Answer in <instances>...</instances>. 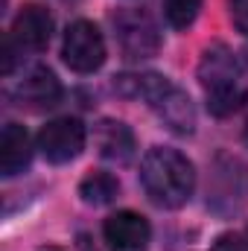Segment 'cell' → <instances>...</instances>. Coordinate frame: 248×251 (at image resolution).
<instances>
[{
	"label": "cell",
	"mask_w": 248,
	"mask_h": 251,
	"mask_svg": "<svg viewBox=\"0 0 248 251\" xmlns=\"http://www.w3.org/2000/svg\"><path fill=\"white\" fill-rule=\"evenodd\" d=\"M114 91L123 97L146 100V105L161 117V123L175 134L196 131V108L175 82H170L161 73H123L114 79Z\"/></svg>",
	"instance_id": "obj_1"
},
{
	"label": "cell",
	"mask_w": 248,
	"mask_h": 251,
	"mask_svg": "<svg viewBox=\"0 0 248 251\" xmlns=\"http://www.w3.org/2000/svg\"><path fill=\"white\" fill-rule=\"evenodd\" d=\"M140 184L158 207L175 210V207H184L196 190V170L178 149L155 146L143 155Z\"/></svg>",
	"instance_id": "obj_2"
},
{
	"label": "cell",
	"mask_w": 248,
	"mask_h": 251,
	"mask_svg": "<svg viewBox=\"0 0 248 251\" xmlns=\"http://www.w3.org/2000/svg\"><path fill=\"white\" fill-rule=\"evenodd\" d=\"M198 82L207 97V108L216 117H228L243 105V88H240V67L237 56L225 44H213L201 53L198 62Z\"/></svg>",
	"instance_id": "obj_3"
},
{
	"label": "cell",
	"mask_w": 248,
	"mask_h": 251,
	"mask_svg": "<svg viewBox=\"0 0 248 251\" xmlns=\"http://www.w3.org/2000/svg\"><path fill=\"white\" fill-rule=\"evenodd\" d=\"M111 21H114L117 47L128 62H143V59L158 56L161 32H158V24L143 9H120Z\"/></svg>",
	"instance_id": "obj_4"
},
{
	"label": "cell",
	"mask_w": 248,
	"mask_h": 251,
	"mask_svg": "<svg viewBox=\"0 0 248 251\" xmlns=\"http://www.w3.org/2000/svg\"><path fill=\"white\" fill-rule=\"evenodd\" d=\"M62 59L73 73H94L105 64V38L94 21H73L67 26Z\"/></svg>",
	"instance_id": "obj_5"
},
{
	"label": "cell",
	"mask_w": 248,
	"mask_h": 251,
	"mask_svg": "<svg viewBox=\"0 0 248 251\" xmlns=\"http://www.w3.org/2000/svg\"><path fill=\"white\" fill-rule=\"evenodd\" d=\"M85 126L76 117H59L50 120L38 131V149L50 164H70L85 149Z\"/></svg>",
	"instance_id": "obj_6"
},
{
	"label": "cell",
	"mask_w": 248,
	"mask_h": 251,
	"mask_svg": "<svg viewBox=\"0 0 248 251\" xmlns=\"http://www.w3.org/2000/svg\"><path fill=\"white\" fill-rule=\"evenodd\" d=\"M62 82L56 79V73L44 64H35L24 73V79L15 85L12 97L18 105L29 108V111H47V108H56L62 102Z\"/></svg>",
	"instance_id": "obj_7"
},
{
	"label": "cell",
	"mask_w": 248,
	"mask_h": 251,
	"mask_svg": "<svg viewBox=\"0 0 248 251\" xmlns=\"http://www.w3.org/2000/svg\"><path fill=\"white\" fill-rule=\"evenodd\" d=\"M102 237L111 251H143L149 246L152 228H149L146 216H140L134 210H117L105 219Z\"/></svg>",
	"instance_id": "obj_8"
},
{
	"label": "cell",
	"mask_w": 248,
	"mask_h": 251,
	"mask_svg": "<svg viewBox=\"0 0 248 251\" xmlns=\"http://www.w3.org/2000/svg\"><path fill=\"white\" fill-rule=\"evenodd\" d=\"M12 41L24 50H44L50 44V35H53V15L38 6V3H26L18 15H15V24H12Z\"/></svg>",
	"instance_id": "obj_9"
},
{
	"label": "cell",
	"mask_w": 248,
	"mask_h": 251,
	"mask_svg": "<svg viewBox=\"0 0 248 251\" xmlns=\"http://www.w3.org/2000/svg\"><path fill=\"white\" fill-rule=\"evenodd\" d=\"M97 152L111 164H128L134 158V131L123 120H99L94 126Z\"/></svg>",
	"instance_id": "obj_10"
},
{
	"label": "cell",
	"mask_w": 248,
	"mask_h": 251,
	"mask_svg": "<svg viewBox=\"0 0 248 251\" xmlns=\"http://www.w3.org/2000/svg\"><path fill=\"white\" fill-rule=\"evenodd\" d=\"M32 161V140L21 123H9L0 134V176L15 178Z\"/></svg>",
	"instance_id": "obj_11"
},
{
	"label": "cell",
	"mask_w": 248,
	"mask_h": 251,
	"mask_svg": "<svg viewBox=\"0 0 248 251\" xmlns=\"http://www.w3.org/2000/svg\"><path fill=\"white\" fill-rule=\"evenodd\" d=\"M120 193V181L111 176V173H88L79 184V196L85 204H94V207H102V204H111Z\"/></svg>",
	"instance_id": "obj_12"
},
{
	"label": "cell",
	"mask_w": 248,
	"mask_h": 251,
	"mask_svg": "<svg viewBox=\"0 0 248 251\" xmlns=\"http://www.w3.org/2000/svg\"><path fill=\"white\" fill-rule=\"evenodd\" d=\"M201 0H164V18L173 29H187L198 18Z\"/></svg>",
	"instance_id": "obj_13"
},
{
	"label": "cell",
	"mask_w": 248,
	"mask_h": 251,
	"mask_svg": "<svg viewBox=\"0 0 248 251\" xmlns=\"http://www.w3.org/2000/svg\"><path fill=\"white\" fill-rule=\"evenodd\" d=\"M231 21L237 26V32L248 35V0H231Z\"/></svg>",
	"instance_id": "obj_14"
},
{
	"label": "cell",
	"mask_w": 248,
	"mask_h": 251,
	"mask_svg": "<svg viewBox=\"0 0 248 251\" xmlns=\"http://www.w3.org/2000/svg\"><path fill=\"white\" fill-rule=\"evenodd\" d=\"M210 251H248V243H243V237H237V234H222V237H216Z\"/></svg>",
	"instance_id": "obj_15"
},
{
	"label": "cell",
	"mask_w": 248,
	"mask_h": 251,
	"mask_svg": "<svg viewBox=\"0 0 248 251\" xmlns=\"http://www.w3.org/2000/svg\"><path fill=\"white\" fill-rule=\"evenodd\" d=\"M44 251H59V249H44Z\"/></svg>",
	"instance_id": "obj_16"
}]
</instances>
